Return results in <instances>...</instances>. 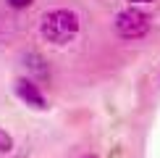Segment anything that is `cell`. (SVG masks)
Masks as SVG:
<instances>
[{"instance_id":"cell-1","label":"cell","mask_w":160,"mask_h":158,"mask_svg":"<svg viewBox=\"0 0 160 158\" xmlns=\"http://www.w3.org/2000/svg\"><path fill=\"white\" fill-rule=\"evenodd\" d=\"M79 13L71 11V8H55L50 13H45L42 16V24H39V32H42V37L48 40L52 45H66L71 42L76 34H79Z\"/></svg>"},{"instance_id":"cell-2","label":"cell","mask_w":160,"mask_h":158,"mask_svg":"<svg viewBox=\"0 0 160 158\" xmlns=\"http://www.w3.org/2000/svg\"><path fill=\"white\" fill-rule=\"evenodd\" d=\"M116 32H118L123 40H139V37H144V34L150 32V18H147V13H142L139 8H134V5L123 8V11L116 16Z\"/></svg>"},{"instance_id":"cell-3","label":"cell","mask_w":160,"mask_h":158,"mask_svg":"<svg viewBox=\"0 0 160 158\" xmlns=\"http://www.w3.org/2000/svg\"><path fill=\"white\" fill-rule=\"evenodd\" d=\"M16 95L32 108H45V95L32 79H18L16 82Z\"/></svg>"},{"instance_id":"cell-4","label":"cell","mask_w":160,"mask_h":158,"mask_svg":"<svg viewBox=\"0 0 160 158\" xmlns=\"http://www.w3.org/2000/svg\"><path fill=\"white\" fill-rule=\"evenodd\" d=\"M13 150V137L5 129H0V153H11Z\"/></svg>"},{"instance_id":"cell-5","label":"cell","mask_w":160,"mask_h":158,"mask_svg":"<svg viewBox=\"0 0 160 158\" xmlns=\"http://www.w3.org/2000/svg\"><path fill=\"white\" fill-rule=\"evenodd\" d=\"M5 3L11 5V8H16V11H21V8H29L34 0H5Z\"/></svg>"},{"instance_id":"cell-6","label":"cell","mask_w":160,"mask_h":158,"mask_svg":"<svg viewBox=\"0 0 160 158\" xmlns=\"http://www.w3.org/2000/svg\"><path fill=\"white\" fill-rule=\"evenodd\" d=\"M131 5H144V3H152V0H129Z\"/></svg>"},{"instance_id":"cell-7","label":"cell","mask_w":160,"mask_h":158,"mask_svg":"<svg viewBox=\"0 0 160 158\" xmlns=\"http://www.w3.org/2000/svg\"><path fill=\"white\" fill-rule=\"evenodd\" d=\"M84 158H97V155H84Z\"/></svg>"}]
</instances>
